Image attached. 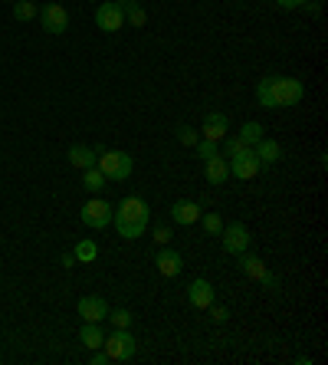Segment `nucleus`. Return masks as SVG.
<instances>
[{"mask_svg":"<svg viewBox=\"0 0 328 365\" xmlns=\"http://www.w3.org/2000/svg\"><path fill=\"white\" fill-rule=\"evenodd\" d=\"M256 99L262 109H289L305 99V83L295 76H262L256 83Z\"/></svg>","mask_w":328,"mask_h":365,"instance_id":"f257e3e1","label":"nucleus"},{"mask_svg":"<svg viewBox=\"0 0 328 365\" xmlns=\"http://www.w3.org/2000/svg\"><path fill=\"white\" fill-rule=\"evenodd\" d=\"M148 221H151V211H148L145 198H138V194L122 198L112 211L115 231H118V237H125V240H138V237L145 234Z\"/></svg>","mask_w":328,"mask_h":365,"instance_id":"f03ea898","label":"nucleus"},{"mask_svg":"<svg viewBox=\"0 0 328 365\" xmlns=\"http://www.w3.org/2000/svg\"><path fill=\"white\" fill-rule=\"evenodd\" d=\"M98 171L105 175V181H128L131 178V168H135V162H131L128 151H118V149H98Z\"/></svg>","mask_w":328,"mask_h":365,"instance_id":"7ed1b4c3","label":"nucleus"},{"mask_svg":"<svg viewBox=\"0 0 328 365\" xmlns=\"http://www.w3.org/2000/svg\"><path fill=\"white\" fill-rule=\"evenodd\" d=\"M102 349L112 362H128V359H135V336L128 329H115L105 336Z\"/></svg>","mask_w":328,"mask_h":365,"instance_id":"20e7f679","label":"nucleus"},{"mask_svg":"<svg viewBox=\"0 0 328 365\" xmlns=\"http://www.w3.org/2000/svg\"><path fill=\"white\" fill-rule=\"evenodd\" d=\"M112 211H115V204H109V201H102V198H92V201L82 204L79 217L89 231H102V227L112 224Z\"/></svg>","mask_w":328,"mask_h":365,"instance_id":"39448f33","label":"nucleus"},{"mask_svg":"<svg viewBox=\"0 0 328 365\" xmlns=\"http://www.w3.org/2000/svg\"><path fill=\"white\" fill-rule=\"evenodd\" d=\"M96 27L102 34H118V30L125 27V10H122V3H115V0L98 3L96 7Z\"/></svg>","mask_w":328,"mask_h":365,"instance_id":"423d86ee","label":"nucleus"},{"mask_svg":"<svg viewBox=\"0 0 328 365\" xmlns=\"http://www.w3.org/2000/svg\"><path fill=\"white\" fill-rule=\"evenodd\" d=\"M220 240H223V250L233 253V257H240L249 250V227L246 224H223V231H220Z\"/></svg>","mask_w":328,"mask_h":365,"instance_id":"0eeeda50","label":"nucleus"},{"mask_svg":"<svg viewBox=\"0 0 328 365\" xmlns=\"http://www.w3.org/2000/svg\"><path fill=\"white\" fill-rule=\"evenodd\" d=\"M40 23H43V30L53 36H59L69 30V14H66L63 3H46L43 10H40Z\"/></svg>","mask_w":328,"mask_h":365,"instance_id":"6e6552de","label":"nucleus"},{"mask_svg":"<svg viewBox=\"0 0 328 365\" xmlns=\"http://www.w3.org/2000/svg\"><path fill=\"white\" fill-rule=\"evenodd\" d=\"M187 303H191L194 310H200V313H207V306L217 303V290H213V283H207L204 277H200V280H191V286H187Z\"/></svg>","mask_w":328,"mask_h":365,"instance_id":"1a4fd4ad","label":"nucleus"},{"mask_svg":"<svg viewBox=\"0 0 328 365\" xmlns=\"http://www.w3.org/2000/svg\"><path fill=\"white\" fill-rule=\"evenodd\" d=\"M260 171H262V165H260V158L253 155V149L243 151L240 158H230V175L240 178V181H253Z\"/></svg>","mask_w":328,"mask_h":365,"instance_id":"9d476101","label":"nucleus"},{"mask_svg":"<svg viewBox=\"0 0 328 365\" xmlns=\"http://www.w3.org/2000/svg\"><path fill=\"white\" fill-rule=\"evenodd\" d=\"M154 266H158V273H161V277H180V270H184V257H180L174 247H167V244H164V247L154 253Z\"/></svg>","mask_w":328,"mask_h":365,"instance_id":"9b49d317","label":"nucleus"},{"mask_svg":"<svg viewBox=\"0 0 328 365\" xmlns=\"http://www.w3.org/2000/svg\"><path fill=\"white\" fill-rule=\"evenodd\" d=\"M200 214H204V207L197 204V201H187V198H180L171 204V221L174 224H180V227H191V224H197L200 221Z\"/></svg>","mask_w":328,"mask_h":365,"instance_id":"f8f14e48","label":"nucleus"},{"mask_svg":"<svg viewBox=\"0 0 328 365\" xmlns=\"http://www.w3.org/2000/svg\"><path fill=\"white\" fill-rule=\"evenodd\" d=\"M76 313L82 316V323H105L109 303H105L102 297H82L79 306H76Z\"/></svg>","mask_w":328,"mask_h":365,"instance_id":"ddd939ff","label":"nucleus"},{"mask_svg":"<svg viewBox=\"0 0 328 365\" xmlns=\"http://www.w3.org/2000/svg\"><path fill=\"white\" fill-rule=\"evenodd\" d=\"M204 138H210V142H223L230 135V122H227V116L223 112H210V116L204 118Z\"/></svg>","mask_w":328,"mask_h":365,"instance_id":"4468645a","label":"nucleus"},{"mask_svg":"<svg viewBox=\"0 0 328 365\" xmlns=\"http://www.w3.org/2000/svg\"><path fill=\"white\" fill-rule=\"evenodd\" d=\"M204 178H207V184H227L230 181V162L220 158V155L207 158V162H204Z\"/></svg>","mask_w":328,"mask_h":365,"instance_id":"2eb2a0df","label":"nucleus"},{"mask_svg":"<svg viewBox=\"0 0 328 365\" xmlns=\"http://www.w3.org/2000/svg\"><path fill=\"white\" fill-rule=\"evenodd\" d=\"M253 155L260 158V165H276L279 158H282V145H279L276 138H266V135H262L260 142L253 145Z\"/></svg>","mask_w":328,"mask_h":365,"instance_id":"dca6fc26","label":"nucleus"},{"mask_svg":"<svg viewBox=\"0 0 328 365\" xmlns=\"http://www.w3.org/2000/svg\"><path fill=\"white\" fill-rule=\"evenodd\" d=\"M66 158H69V165L85 171V168H92L98 162V149H89V145H72V149L66 151Z\"/></svg>","mask_w":328,"mask_h":365,"instance_id":"f3484780","label":"nucleus"},{"mask_svg":"<svg viewBox=\"0 0 328 365\" xmlns=\"http://www.w3.org/2000/svg\"><path fill=\"white\" fill-rule=\"evenodd\" d=\"M240 270H243V277H249V280H256V283L269 273L266 264H262L260 257H253V253H240Z\"/></svg>","mask_w":328,"mask_h":365,"instance_id":"a211bd4d","label":"nucleus"},{"mask_svg":"<svg viewBox=\"0 0 328 365\" xmlns=\"http://www.w3.org/2000/svg\"><path fill=\"white\" fill-rule=\"evenodd\" d=\"M79 342L89 349H102L105 342V332H102V323H82L79 329Z\"/></svg>","mask_w":328,"mask_h":365,"instance_id":"6ab92c4d","label":"nucleus"},{"mask_svg":"<svg viewBox=\"0 0 328 365\" xmlns=\"http://www.w3.org/2000/svg\"><path fill=\"white\" fill-rule=\"evenodd\" d=\"M82 188H85L89 194H98V191L105 188V175L98 171V165H92V168H85V171H82Z\"/></svg>","mask_w":328,"mask_h":365,"instance_id":"aec40b11","label":"nucleus"},{"mask_svg":"<svg viewBox=\"0 0 328 365\" xmlns=\"http://www.w3.org/2000/svg\"><path fill=\"white\" fill-rule=\"evenodd\" d=\"M122 10H125V23H128V27H145V23H148L145 7H141L138 0H128V3H122Z\"/></svg>","mask_w":328,"mask_h":365,"instance_id":"412c9836","label":"nucleus"},{"mask_svg":"<svg viewBox=\"0 0 328 365\" xmlns=\"http://www.w3.org/2000/svg\"><path fill=\"white\" fill-rule=\"evenodd\" d=\"M72 253H76V264H92L98 257V247H96V240L85 237V240H79V244L72 247Z\"/></svg>","mask_w":328,"mask_h":365,"instance_id":"4be33fe9","label":"nucleus"},{"mask_svg":"<svg viewBox=\"0 0 328 365\" xmlns=\"http://www.w3.org/2000/svg\"><path fill=\"white\" fill-rule=\"evenodd\" d=\"M249 149H253V145H246L240 135H227V138H223V158H227V162L230 158H240V155Z\"/></svg>","mask_w":328,"mask_h":365,"instance_id":"5701e85b","label":"nucleus"},{"mask_svg":"<svg viewBox=\"0 0 328 365\" xmlns=\"http://www.w3.org/2000/svg\"><path fill=\"white\" fill-rule=\"evenodd\" d=\"M262 132H266V129H262L260 122H243V125H240V138H243L246 145H256V142H260L262 138Z\"/></svg>","mask_w":328,"mask_h":365,"instance_id":"b1692460","label":"nucleus"},{"mask_svg":"<svg viewBox=\"0 0 328 365\" xmlns=\"http://www.w3.org/2000/svg\"><path fill=\"white\" fill-rule=\"evenodd\" d=\"M36 14H40V10H36V3H33V0H16V3H14V17L20 20V23L33 20Z\"/></svg>","mask_w":328,"mask_h":365,"instance_id":"393cba45","label":"nucleus"},{"mask_svg":"<svg viewBox=\"0 0 328 365\" xmlns=\"http://www.w3.org/2000/svg\"><path fill=\"white\" fill-rule=\"evenodd\" d=\"M105 319L112 323L115 329H128V326H131V313L125 310V306H122V310H109V316H105Z\"/></svg>","mask_w":328,"mask_h":365,"instance_id":"a878e982","label":"nucleus"},{"mask_svg":"<svg viewBox=\"0 0 328 365\" xmlns=\"http://www.w3.org/2000/svg\"><path fill=\"white\" fill-rule=\"evenodd\" d=\"M204 217V231L210 234V237H220V231H223V217L217 214V211H210V214H200Z\"/></svg>","mask_w":328,"mask_h":365,"instance_id":"bb28decb","label":"nucleus"},{"mask_svg":"<svg viewBox=\"0 0 328 365\" xmlns=\"http://www.w3.org/2000/svg\"><path fill=\"white\" fill-rule=\"evenodd\" d=\"M171 237H174V231H171V224H158V227H154V234H151V240H154L158 247H164V244H171Z\"/></svg>","mask_w":328,"mask_h":365,"instance_id":"cd10ccee","label":"nucleus"},{"mask_svg":"<svg viewBox=\"0 0 328 365\" xmlns=\"http://www.w3.org/2000/svg\"><path fill=\"white\" fill-rule=\"evenodd\" d=\"M178 142L180 145H187V149H191V145H197V129H191V125H178Z\"/></svg>","mask_w":328,"mask_h":365,"instance_id":"c85d7f7f","label":"nucleus"},{"mask_svg":"<svg viewBox=\"0 0 328 365\" xmlns=\"http://www.w3.org/2000/svg\"><path fill=\"white\" fill-rule=\"evenodd\" d=\"M194 149H197V155L207 162V158H213V155H217V142H210V138H197Z\"/></svg>","mask_w":328,"mask_h":365,"instance_id":"c756f323","label":"nucleus"},{"mask_svg":"<svg viewBox=\"0 0 328 365\" xmlns=\"http://www.w3.org/2000/svg\"><path fill=\"white\" fill-rule=\"evenodd\" d=\"M207 313H210V319H213V323H227L230 310H223V306H217V303H210V306H207Z\"/></svg>","mask_w":328,"mask_h":365,"instance_id":"7c9ffc66","label":"nucleus"},{"mask_svg":"<svg viewBox=\"0 0 328 365\" xmlns=\"http://www.w3.org/2000/svg\"><path fill=\"white\" fill-rule=\"evenodd\" d=\"M260 286H266L269 293H279V280H276V273H266V277L260 280Z\"/></svg>","mask_w":328,"mask_h":365,"instance_id":"2f4dec72","label":"nucleus"},{"mask_svg":"<svg viewBox=\"0 0 328 365\" xmlns=\"http://www.w3.org/2000/svg\"><path fill=\"white\" fill-rule=\"evenodd\" d=\"M282 10H299V7H309V0H276Z\"/></svg>","mask_w":328,"mask_h":365,"instance_id":"473e14b6","label":"nucleus"},{"mask_svg":"<svg viewBox=\"0 0 328 365\" xmlns=\"http://www.w3.org/2000/svg\"><path fill=\"white\" fill-rule=\"evenodd\" d=\"M89 362H92V365H109L112 359L105 355V349H92V359H89Z\"/></svg>","mask_w":328,"mask_h":365,"instance_id":"72a5a7b5","label":"nucleus"},{"mask_svg":"<svg viewBox=\"0 0 328 365\" xmlns=\"http://www.w3.org/2000/svg\"><path fill=\"white\" fill-rule=\"evenodd\" d=\"M63 266H76V253H63Z\"/></svg>","mask_w":328,"mask_h":365,"instance_id":"f704fd0d","label":"nucleus"},{"mask_svg":"<svg viewBox=\"0 0 328 365\" xmlns=\"http://www.w3.org/2000/svg\"><path fill=\"white\" fill-rule=\"evenodd\" d=\"M115 3H128V0H115Z\"/></svg>","mask_w":328,"mask_h":365,"instance_id":"c9c22d12","label":"nucleus"}]
</instances>
